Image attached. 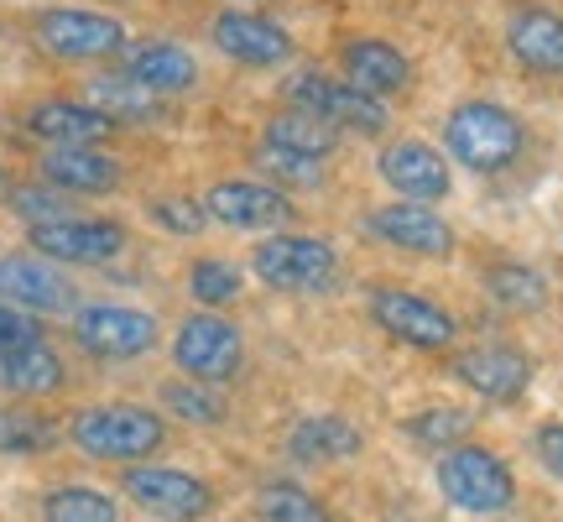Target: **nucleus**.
<instances>
[{"instance_id": "1", "label": "nucleus", "mask_w": 563, "mask_h": 522, "mask_svg": "<svg viewBox=\"0 0 563 522\" xmlns=\"http://www.w3.org/2000/svg\"><path fill=\"white\" fill-rule=\"evenodd\" d=\"M68 439H74V449L89 455V460L141 465L167 444V423H162V413L136 407V402H89V407L74 413Z\"/></svg>"}, {"instance_id": "2", "label": "nucleus", "mask_w": 563, "mask_h": 522, "mask_svg": "<svg viewBox=\"0 0 563 522\" xmlns=\"http://www.w3.org/2000/svg\"><path fill=\"white\" fill-rule=\"evenodd\" d=\"M527 126L496 100H464L449 110L443 121V152L470 167V173H506L511 162L522 157Z\"/></svg>"}, {"instance_id": "3", "label": "nucleus", "mask_w": 563, "mask_h": 522, "mask_svg": "<svg viewBox=\"0 0 563 522\" xmlns=\"http://www.w3.org/2000/svg\"><path fill=\"white\" fill-rule=\"evenodd\" d=\"M439 491H443V502L470 512V518H496V512H506V507L517 502V476H511V465L496 449L460 439L443 449Z\"/></svg>"}, {"instance_id": "4", "label": "nucleus", "mask_w": 563, "mask_h": 522, "mask_svg": "<svg viewBox=\"0 0 563 522\" xmlns=\"http://www.w3.org/2000/svg\"><path fill=\"white\" fill-rule=\"evenodd\" d=\"M251 272L272 293H323L340 282V251L323 236L302 230H272L266 241L251 246Z\"/></svg>"}, {"instance_id": "5", "label": "nucleus", "mask_w": 563, "mask_h": 522, "mask_svg": "<svg viewBox=\"0 0 563 522\" xmlns=\"http://www.w3.org/2000/svg\"><path fill=\"white\" fill-rule=\"evenodd\" d=\"M282 100L298 105V110H313L323 121H334L340 131H355V137H386V100L365 95L344 74H319V68H298L292 79L282 84Z\"/></svg>"}, {"instance_id": "6", "label": "nucleus", "mask_w": 563, "mask_h": 522, "mask_svg": "<svg viewBox=\"0 0 563 522\" xmlns=\"http://www.w3.org/2000/svg\"><path fill=\"white\" fill-rule=\"evenodd\" d=\"M32 37H37L42 53H53L63 63H104V58H121L125 26L115 17H104V11L53 6V11H37Z\"/></svg>"}, {"instance_id": "7", "label": "nucleus", "mask_w": 563, "mask_h": 522, "mask_svg": "<svg viewBox=\"0 0 563 522\" xmlns=\"http://www.w3.org/2000/svg\"><path fill=\"white\" fill-rule=\"evenodd\" d=\"M173 366H178L183 377H194V382L220 387V382H230V377H241L245 335L224 319L220 308L188 314V319L178 324V340H173Z\"/></svg>"}, {"instance_id": "8", "label": "nucleus", "mask_w": 563, "mask_h": 522, "mask_svg": "<svg viewBox=\"0 0 563 522\" xmlns=\"http://www.w3.org/2000/svg\"><path fill=\"white\" fill-rule=\"evenodd\" d=\"M74 340L95 361H136L146 350H157L162 324L157 314L131 308V303H89L74 314Z\"/></svg>"}, {"instance_id": "9", "label": "nucleus", "mask_w": 563, "mask_h": 522, "mask_svg": "<svg viewBox=\"0 0 563 522\" xmlns=\"http://www.w3.org/2000/svg\"><path fill=\"white\" fill-rule=\"evenodd\" d=\"M121 491L157 522H203L220 502L209 481L188 470H167V465H131L121 476Z\"/></svg>"}, {"instance_id": "10", "label": "nucleus", "mask_w": 563, "mask_h": 522, "mask_svg": "<svg viewBox=\"0 0 563 522\" xmlns=\"http://www.w3.org/2000/svg\"><path fill=\"white\" fill-rule=\"evenodd\" d=\"M371 324H382L391 340L412 345V350H449L454 335H460L449 308H439L433 298H422L412 287H397V282L371 287Z\"/></svg>"}, {"instance_id": "11", "label": "nucleus", "mask_w": 563, "mask_h": 522, "mask_svg": "<svg viewBox=\"0 0 563 522\" xmlns=\"http://www.w3.org/2000/svg\"><path fill=\"white\" fill-rule=\"evenodd\" d=\"M371 241L391 246L402 257H422V261H443L454 257V225L443 220L433 204H412V199H386L365 215Z\"/></svg>"}, {"instance_id": "12", "label": "nucleus", "mask_w": 563, "mask_h": 522, "mask_svg": "<svg viewBox=\"0 0 563 522\" xmlns=\"http://www.w3.org/2000/svg\"><path fill=\"white\" fill-rule=\"evenodd\" d=\"M203 215L224 230H287L292 225V199L277 183L262 178H220L203 194Z\"/></svg>"}, {"instance_id": "13", "label": "nucleus", "mask_w": 563, "mask_h": 522, "mask_svg": "<svg viewBox=\"0 0 563 522\" xmlns=\"http://www.w3.org/2000/svg\"><path fill=\"white\" fill-rule=\"evenodd\" d=\"M32 230V246L42 257L68 261V267H104L125 251V225L121 220H89V215H63V220L47 225H26Z\"/></svg>"}, {"instance_id": "14", "label": "nucleus", "mask_w": 563, "mask_h": 522, "mask_svg": "<svg viewBox=\"0 0 563 522\" xmlns=\"http://www.w3.org/2000/svg\"><path fill=\"white\" fill-rule=\"evenodd\" d=\"M376 167H382L386 188H391L397 199H412V204H439V199H449V188H454L449 157H443L433 141H418V137L386 141Z\"/></svg>"}, {"instance_id": "15", "label": "nucleus", "mask_w": 563, "mask_h": 522, "mask_svg": "<svg viewBox=\"0 0 563 522\" xmlns=\"http://www.w3.org/2000/svg\"><path fill=\"white\" fill-rule=\"evenodd\" d=\"M0 298L26 308V314H68L74 308V282L58 272L53 257H26V251H11L0 257Z\"/></svg>"}, {"instance_id": "16", "label": "nucleus", "mask_w": 563, "mask_h": 522, "mask_svg": "<svg viewBox=\"0 0 563 522\" xmlns=\"http://www.w3.org/2000/svg\"><path fill=\"white\" fill-rule=\"evenodd\" d=\"M454 377H460L475 398L511 407V402H522L527 387H532V361H527L522 350H511V345H475V350H460V356H454Z\"/></svg>"}, {"instance_id": "17", "label": "nucleus", "mask_w": 563, "mask_h": 522, "mask_svg": "<svg viewBox=\"0 0 563 522\" xmlns=\"http://www.w3.org/2000/svg\"><path fill=\"white\" fill-rule=\"evenodd\" d=\"M209 37H214L224 58L241 63V68H282V63H292V37L282 32L277 21L256 17V11H220Z\"/></svg>"}, {"instance_id": "18", "label": "nucleus", "mask_w": 563, "mask_h": 522, "mask_svg": "<svg viewBox=\"0 0 563 522\" xmlns=\"http://www.w3.org/2000/svg\"><path fill=\"white\" fill-rule=\"evenodd\" d=\"M506 47L538 79H563V17L548 6H517L506 21Z\"/></svg>"}, {"instance_id": "19", "label": "nucleus", "mask_w": 563, "mask_h": 522, "mask_svg": "<svg viewBox=\"0 0 563 522\" xmlns=\"http://www.w3.org/2000/svg\"><path fill=\"white\" fill-rule=\"evenodd\" d=\"M340 68L355 89L376 95V100L402 95L407 84H412V63H407V53L402 47H391L386 37H350L340 47Z\"/></svg>"}, {"instance_id": "20", "label": "nucleus", "mask_w": 563, "mask_h": 522, "mask_svg": "<svg viewBox=\"0 0 563 522\" xmlns=\"http://www.w3.org/2000/svg\"><path fill=\"white\" fill-rule=\"evenodd\" d=\"M121 68L136 84H146L152 95H162V100L199 84V63H194V53L178 47V42H125Z\"/></svg>"}, {"instance_id": "21", "label": "nucleus", "mask_w": 563, "mask_h": 522, "mask_svg": "<svg viewBox=\"0 0 563 522\" xmlns=\"http://www.w3.org/2000/svg\"><path fill=\"white\" fill-rule=\"evenodd\" d=\"M42 183L63 194H110L121 183V162L104 146H47L42 152Z\"/></svg>"}, {"instance_id": "22", "label": "nucleus", "mask_w": 563, "mask_h": 522, "mask_svg": "<svg viewBox=\"0 0 563 522\" xmlns=\"http://www.w3.org/2000/svg\"><path fill=\"white\" fill-rule=\"evenodd\" d=\"M26 131L42 137L47 146H100L115 126L84 100H42L26 110Z\"/></svg>"}, {"instance_id": "23", "label": "nucleus", "mask_w": 563, "mask_h": 522, "mask_svg": "<svg viewBox=\"0 0 563 522\" xmlns=\"http://www.w3.org/2000/svg\"><path fill=\"white\" fill-rule=\"evenodd\" d=\"M84 105H95L110 126L121 121H157L162 116V95H152L146 84H136L125 68H104V74H89V84H84Z\"/></svg>"}, {"instance_id": "24", "label": "nucleus", "mask_w": 563, "mask_h": 522, "mask_svg": "<svg viewBox=\"0 0 563 522\" xmlns=\"http://www.w3.org/2000/svg\"><path fill=\"white\" fill-rule=\"evenodd\" d=\"M63 382H68V371H63L58 350H47L42 340L0 350V392L5 398H53L63 392Z\"/></svg>"}, {"instance_id": "25", "label": "nucleus", "mask_w": 563, "mask_h": 522, "mask_svg": "<svg viewBox=\"0 0 563 522\" xmlns=\"http://www.w3.org/2000/svg\"><path fill=\"white\" fill-rule=\"evenodd\" d=\"M344 131L334 121H323L313 110H298V105H287L282 116H272L262 131V146H277V152H298V157H313V162H329L340 152Z\"/></svg>"}, {"instance_id": "26", "label": "nucleus", "mask_w": 563, "mask_h": 522, "mask_svg": "<svg viewBox=\"0 0 563 522\" xmlns=\"http://www.w3.org/2000/svg\"><path fill=\"white\" fill-rule=\"evenodd\" d=\"M365 439L355 423L334 418V413H319V418H302L292 428V460L302 465H319V460H350V455H361Z\"/></svg>"}, {"instance_id": "27", "label": "nucleus", "mask_w": 563, "mask_h": 522, "mask_svg": "<svg viewBox=\"0 0 563 522\" xmlns=\"http://www.w3.org/2000/svg\"><path fill=\"white\" fill-rule=\"evenodd\" d=\"M481 282H485V293L501 303V308H511V314L548 308V278L538 267H527V261H490L481 272Z\"/></svg>"}, {"instance_id": "28", "label": "nucleus", "mask_w": 563, "mask_h": 522, "mask_svg": "<svg viewBox=\"0 0 563 522\" xmlns=\"http://www.w3.org/2000/svg\"><path fill=\"white\" fill-rule=\"evenodd\" d=\"M42 522H121V507L100 486H53L42 497Z\"/></svg>"}, {"instance_id": "29", "label": "nucleus", "mask_w": 563, "mask_h": 522, "mask_svg": "<svg viewBox=\"0 0 563 522\" xmlns=\"http://www.w3.org/2000/svg\"><path fill=\"white\" fill-rule=\"evenodd\" d=\"M58 444V423L32 407H0V455H42Z\"/></svg>"}, {"instance_id": "30", "label": "nucleus", "mask_w": 563, "mask_h": 522, "mask_svg": "<svg viewBox=\"0 0 563 522\" xmlns=\"http://www.w3.org/2000/svg\"><path fill=\"white\" fill-rule=\"evenodd\" d=\"M162 407H167L173 418L194 423V428H214V423H224V398L209 382H194V377L162 387Z\"/></svg>"}, {"instance_id": "31", "label": "nucleus", "mask_w": 563, "mask_h": 522, "mask_svg": "<svg viewBox=\"0 0 563 522\" xmlns=\"http://www.w3.org/2000/svg\"><path fill=\"white\" fill-rule=\"evenodd\" d=\"M256 512H262V522H334L319 497H308V491L292 481L262 486V491H256Z\"/></svg>"}, {"instance_id": "32", "label": "nucleus", "mask_w": 563, "mask_h": 522, "mask_svg": "<svg viewBox=\"0 0 563 522\" xmlns=\"http://www.w3.org/2000/svg\"><path fill=\"white\" fill-rule=\"evenodd\" d=\"M241 267L224 257H199L188 267V293L203 303V308H224V303L241 298Z\"/></svg>"}, {"instance_id": "33", "label": "nucleus", "mask_w": 563, "mask_h": 522, "mask_svg": "<svg viewBox=\"0 0 563 522\" xmlns=\"http://www.w3.org/2000/svg\"><path fill=\"white\" fill-rule=\"evenodd\" d=\"M470 423L475 418L460 413V407H422L402 428H407V439H418L422 449H449V444H460L464 434H470Z\"/></svg>"}, {"instance_id": "34", "label": "nucleus", "mask_w": 563, "mask_h": 522, "mask_svg": "<svg viewBox=\"0 0 563 522\" xmlns=\"http://www.w3.org/2000/svg\"><path fill=\"white\" fill-rule=\"evenodd\" d=\"M11 209H16L26 225H47V220H63V215H74V199L53 188V183H32V188H11Z\"/></svg>"}, {"instance_id": "35", "label": "nucleus", "mask_w": 563, "mask_h": 522, "mask_svg": "<svg viewBox=\"0 0 563 522\" xmlns=\"http://www.w3.org/2000/svg\"><path fill=\"white\" fill-rule=\"evenodd\" d=\"M146 215L162 225V230H173V236H199L209 215H203V199H183V194H162V199L146 204Z\"/></svg>"}, {"instance_id": "36", "label": "nucleus", "mask_w": 563, "mask_h": 522, "mask_svg": "<svg viewBox=\"0 0 563 522\" xmlns=\"http://www.w3.org/2000/svg\"><path fill=\"white\" fill-rule=\"evenodd\" d=\"M266 167V173H277L282 183H319L323 178V162H313V157H298V152H277V146H262V157H256Z\"/></svg>"}, {"instance_id": "37", "label": "nucleus", "mask_w": 563, "mask_h": 522, "mask_svg": "<svg viewBox=\"0 0 563 522\" xmlns=\"http://www.w3.org/2000/svg\"><path fill=\"white\" fill-rule=\"evenodd\" d=\"M42 340V324L26 314V308H16V303L0 298V350H11V345H32Z\"/></svg>"}, {"instance_id": "38", "label": "nucleus", "mask_w": 563, "mask_h": 522, "mask_svg": "<svg viewBox=\"0 0 563 522\" xmlns=\"http://www.w3.org/2000/svg\"><path fill=\"white\" fill-rule=\"evenodd\" d=\"M532 444H538V460H543L548 470H553V476L563 481V423H543Z\"/></svg>"}, {"instance_id": "39", "label": "nucleus", "mask_w": 563, "mask_h": 522, "mask_svg": "<svg viewBox=\"0 0 563 522\" xmlns=\"http://www.w3.org/2000/svg\"><path fill=\"white\" fill-rule=\"evenodd\" d=\"M0 188H5V173H0Z\"/></svg>"}, {"instance_id": "40", "label": "nucleus", "mask_w": 563, "mask_h": 522, "mask_svg": "<svg viewBox=\"0 0 563 522\" xmlns=\"http://www.w3.org/2000/svg\"><path fill=\"white\" fill-rule=\"evenodd\" d=\"M241 6H251V0H241Z\"/></svg>"}]
</instances>
